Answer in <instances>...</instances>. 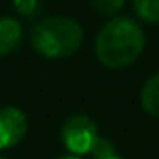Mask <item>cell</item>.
I'll use <instances>...</instances> for the list:
<instances>
[{
	"label": "cell",
	"instance_id": "1",
	"mask_svg": "<svg viewBox=\"0 0 159 159\" xmlns=\"http://www.w3.org/2000/svg\"><path fill=\"white\" fill-rule=\"evenodd\" d=\"M145 48V32L133 18L115 16L101 26L95 40L97 58L107 69H127Z\"/></svg>",
	"mask_w": 159,
	"mask_h": 159
},
{
	"label": "cell",
	"instance_id": "2",
	"mask_svg": "<svg viewBox=\"0 0 159 159\" xmlns=\"http://www.w3.org/2000/svg\"><path fill=\"white\" fill-rule=\"evenodd\" d=\"M85 40L83 26L70 16H51L43 18L32 26L30 43L32 48L47 58L73 57Z\"/></svg>",
	"mask_w": 159,
	"mask_h": 159
},
{
	"label": "cell",
	"instance_id": "3",
	"mask_svg": "<svg viewBox=\"0 0 159 159\" xmlns=\"http://www.w3.org/2000/svg\"><path fill=\"white\" fill-rule=\"evenodd\" d=\"M101 139L97 131V123L91 119L89 115L83 113H75L62 123L61 129V141L70 155H87L93 153L97 141Z\"/></svg>",
	"mask_w": 159,
	"mask_h": 159
},
{
	"label": "cell",
	"instance_id": "4",
	"mask_svg": "<svg viewBox=\"0 0 159 159\" xmlns=\"http://www.w3.org/2000/svg\"><path fill=\"white\" fill-rule=\"evenodd\" d=\"M28 131V121L20 109L2 107L0 109V149H10L24 139Z\"/></svg>",
	"mask_w": 159,
	"mask_h": 159
},
{
	"label": "cell",
	"instance_id": "5",
	"mask_svg": "<svg viewBox=\"0 0 159 159\" xmlns=\"http://www.w3.org/2000/svg\"><path fill=\"white\" fill-rule=\"evenodd\" d=\"M22 44V24L16 18H0V57L18 51Z\"/></svg>",
	"mask_w": 159,
	"mask_h": 159
},
{
	"label": "cell",
	"instance_id": "6",
	"mask_svg": "<svg viewBox=\"0 0 159 159\" xmlns=\"http://www.w3.org/2000/svg\"><path fill=\"white\" fill-rule=\"evenodd\" d=\"M141 107L153 119H159V73L147 79L141 91Z\"/></svg>",
	"mask_w": 159,
	"mask_h": 159
},
{
	"label": "cell",
	"instance_id": "7",
	"mask_svg": "<svg viewBox=\"0 0 159 159\" xmlns=\"http://www.w3.org/2000/svg\"><path fill=\"white\" fill-rule=\"evenodd\" d=\"M133 10L141 22L159 24V0H133Z\"/></svg>",
	"mask_w": 159,
	"mask_h": 159
},
{
	"label": "cell",
	"instance_id": "8",
	"mask_svg": "<svg viewBox=\"0 0 159 159\" xmlns=\"http://www.w3.org/2000/svg\"><path fill=\"white\" fill-rule=\"evenodd\" d=\"M91 6L101 16L115 18V16L119 14V10L125 6V0H91Z\"/></svg>",
	"mask_w": 159,
	"mask_h": 159
},
{
	"label": "cell",
	"instance_id": "9",
	"mask_svg": "<svg viewBox=\"0 0 159 159\" xmlns=\"http://www.w3.org/2000/svg\"><path fill=\"white\" fill-rule=\"evenodd\" d=\"M91 155H93V159H123L119 155V151H117L115 143L111 139H105V137H101L97 141V145H95Z\"/></svg>",
	"mask_w": 159,
	"mask_h": 159
},
{
	"label": "cell",
	"instance_id": "10",
	"mask_svg": "<svg viewBox=\"0 0 159 159\" xmlns=\"http://www.w3.org/2000/svg\"><path fill=\"white\" fill-rule=\"evenodd\" d=\"M14 10L24 18H34L40 12V0H12Z\"/></svg>",
	"mask_w": 159,
	"mask_h": 159
},
{
	"label": "cell",
	"instance_id": "11",
	"mask_svg": "<svg viewBox=\"0 0 159 159\" xmlns=\"http://www.w3.org/2000/svg\"><path fill=\"white\" fill-rule=\"evenodd\" d=\"M57 159H81V157H77V155H61V157H57Z\"/></svg>",
	"mask_w": 159,
	"mask_h": 159
},
{
	"label": "cell",
	"instance_id": "12",
	"mask_svg": "<svg viewBox=\"0 0 159 159\" xmlns=\"http://www.w3.org/2000/svg\"><path fill=\"white\" fill-rule=\"evenodd\" d=\"M0 159H6V157H2V155H0Z\"/></svg>",
	"mask_w": 159,
	"mask_h": 159
}]
</instances>
